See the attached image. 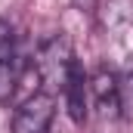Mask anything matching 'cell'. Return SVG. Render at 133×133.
Returning a JSON list of instances; mask_svg holds the SVG:
<instances>
[{"instance_id":"obj_5","label":"cell","mask_w":133,"mask_h":133,"mask_svg":"<svg viewBox=\"0 0 133 133\" xmlns=\"http://www.w3.org/2000/svg\"><path fill=\"white\" fill-rule=\"evenodd\" d=\"M87 77H84V68L77 65H71V74H68V81H65V102H68V115H71V121L74 124H84L87 121Z\"/></svg>"},{"instance_id":"obj_4","label":"cell","mask_w":133,"mask_h":133,"mask_svg":"<svg viewBox=\"0 0 133 133\" xmlns=\"http://www.w3.org/2000/svg\"><path fill=\"white\" fill-rule=\"evenodd\" d=\"M90 93L102 118H118L121 115V96H118V77L111 71H96L90 77Z\"/></svg>"},{"instance_id":"obj_1","label":"cell","mask_w":133,"mask_h":133,"mask_svg":"<svg viewBox=\"0 0 133 133\" xmlns=\"http://www.w3.org/2000/svg\"><path fill=\"white\" fill-rule=\"evenodd\" d=\"M34 65H37V77L43 81V93H56V90H65V81L68 74H71V65H74V50H71V37L68 34H53L50 40H43L40 43V50H37V59H34Z\"/></svg>"},{"instance_id":"obj_2","label":"cell","mask_w":133,"mask_h":133,"mask_svg":"<svg viewBox=\"0 0 133 133\" xmlns=\"http://www.w3.org/2000/svg\"><path fill=\"white\" fill-rule=\"evenodd\" d=\"M56 115V99L50 93H34L12 115V133H46Z\"/></svg>"},{"instance_id":"obj_6","label":"cell","mask_w":133,"mask_h":133,"mask_svg":"<svg viewBox=\"0 0 133 133\" xmlns=\"http://www.w3.org/2000/svg\"><path fill=\"white\" fill-rule=\"evenodd\" d=\"M118 96H121V115L133 121V56L124 62L121 74H118Z\"/></svg>"},{"instance_id":"obj_3","label":"cell","mask_w":133,"mask_h":133,"mask_svg":"<svg viewBox=\"0 0 133 133\" xmlns=\"http://www.w3.org/2000/svg\"><path fill=\"white\" fill-rule=\"evenodd\" d=\"M19 81V50L16 34L6 19H0V102H9Z\"/></svg>"}]
</instances>
